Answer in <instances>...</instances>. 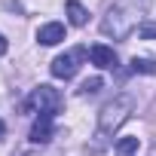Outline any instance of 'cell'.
I'll use <instances>...</instances> for the list:
<instances>
[{
  "label": "cell",
  "mask_w": 156,
  "mask_h": 156,
  "mask_svg": "<svg viewBox=\"0 0 156 156\" xmlns=\"http://www.w3.org/2000/svg\"><path fill=\"white\" fill-rule=\"evenodd\" d=\"M37 40H40L43 46H55V43H61V40H64V25H61V22H49V25H43V28L37 31Z\"/></svg>",
  "instance_id": "obj_7"
},
{
  "label": "cell",
  "mask_w": 156,
  "mask_h": 156,
  "mask_svg": "<svg viewBox=\"0 0 156 156\" xmlns=\"http://www.w3.org/2000/svg\"><path fill=\"white\" fill-rule=\"evenodd\" d=\"M147 6H150V0H116V3L107 9L104 22H101V31L107 37H113V40L132 37V31L144 25Z\"/></svg>",
  "instance_id": "obj_1"
},
{
  "label": "cell",
  "mask_w": 156,
  "mask_h": 156,
  "mask_svg": "<svg viewBox=\"0 0 156 156\" xmlns=\"http://www.w3.org/2000/svg\"><path fill=\"white\" fill-rule=\"evenodd\" d=\"M132 70L135 73H156V61L153 58H132Z\"/></svg>",
  "instance_id": "obj_10"
},
{
  "label": "cell",
  "mask_w": 156,
  "mask_h": 156,
  "mask_svg": "<svg viewBox=\"0 0 156 156\" xmlns=\"http://www.w3.org/2000/svg\"><path fill=\"white\" fill-rule=\"evenodd\" d=\"M138 37L141 40H156V22H144L138 28Z\"/></svg>",
  "instance_id": "obj_12"
},
{
  "label": "cell",
  "mask_w": 156,
  "mask_h": 156,
  "mask_svg": "<svg viewBox=\"0 0 156 156\" xmlns=\"http://www.w3.org/2000/svg\"><path fill=\"white\" fill-rule=\"evenodd\" d=\"M64 9H67L70 25H76V28H83V25L89 22V12H86V6L80 3V0H67V3H64Z\"/></svg>",
  "instance_id": "obj_8"
},
{
  "label": "cell",
  "mask_w": 156,
  "mask_h": 156,
  "mask_svg": "<svg viewBox=\"0 0 156 156\" xmlns=\"http://www.w3.org/2000/svg\"><path fill=\"white\" fill-rule=\"evenodd\" d=\"M61 104H64V98H61L58 89H52V86H37V89L28 95V101L22 104V110H25V113H37V116H55V113L61 110Z\"/></svg>",
  "instance_id": "obj_3"
},
{
  "label": "cell",
  "mask_w": 156,
  "mask_h": 156,
  "mask_svg": "<svg viewBox=\"0 0 156 156\" xmlns=\"http://www.w3.org/2000/svg\"><path fill=\"white\" fill-rule=\"evenodd\" d=\"M132 110H135V98L132 95H116L113 101H107L101 107V113H98V135L107 138V135L119 132V126L132 116Z\"/></svg>",
  "instance_id": "obj_2"
},
{
  "label": "cell",
  "mask_w": 156,
  "mask_h": 156,
  "mask_svg": "<svg viewBox=\"0 0 156 156\" xmlns=\"http://www.w3.org/2000/svg\"><path fill=\"white\" fill-rule=\"evenodd\" d=\"M138 147H141V138H135V135L119 138V141H116V156H135Z\"/></svg>",
  "instance_id": "obj_9"
},
{
  "label": "cell",
  "mask_w": 156,
  "mask_h": 156,
  "mask_svg": "<svg viewBox=\"0 0 156 156\" xmlns=\"http://www.w3.org/2000/svg\"><path fill=\"white\" fill-rule=\"evenodd\" d=\"M101 86H104V80H101V76H92V80H86V83L80 86V95H95Z\"/></svg>",
  "instance_id": "obj_11"
},
{
  "label": "cell",
  "mask_w": 156,
  "mask_h": 156,
  "mask_svg": "<svg viewBox=\"0 0 156 156\" xmlns=\"http://www.w3.org/2000/svg\"><path fill=\"white\" fill-rule=\"evenodd\" d=\"M6 135V126H3V119H0V138H3Z\"/></svg>",
  "instance_id": "obj_14"
},
{
  "label": "cell",
  "mask_w": 156,
  "mask_h": 156,
  "mask_svg": "<svg viewBox=\"0 0 156 156\" xmlns=\"http://www.w3.org/2000/svg\"><path fill=\"white\" fill-rule=\"evenodd\" d=\"M52 119H55V116H37V119H34V126H31V141H34V144H49V141H52V135H55Z\"/></svg>",
  "instance_id": "obj_5"
},
{
  "label": "cell",
  "mask_w": 156,
  "mask_h": 156,
  "mask_svg": "<svg viewBox=\"0 0 156 156\" xmlns=\"http://www.w3.org/2000/svg\"><path fill=\"white\" fill-rule=\"evenodd\" d=\"M86 58V49H70V52H64V55H58L55 61H52V76L55 80H70V76L80 70V61Z\"/></svg>",
  "instance_id": "obj_4"
},
{
  "label": "cell",
  "mask_w": 156,
  "mask_h": 156,
  "mask_svg": "<svg viewBox=\"0 0 156 156\" xmlns=\"http://www.w3.org/2000/svg\"><path fill=\"white\" fill-rule=\"evenodd\" d=\"M89 58H92V64H98V67H104V70L116 67V52H113L110 46H104V43H95V46L89 49Z\"/></svg>",
  "instance_id": "obj_6"
},
{
  "label": "cell",
  "mask_w": 156,
  "mask_h": 156,
  "mask_svg": "<svg viewBox=\"0 0 156 156\" xmlns=\"http://www.w3.org/2000/svg\"><path fill=\"white\" fill-rule=\"evenodd\" d=\"M6 49H9V43H6V37L0 34V55H6Z\"/></svg>",
  "instance_id": "obj_13"
}]
</instances>
